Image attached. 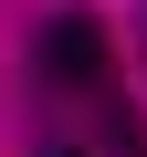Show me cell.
Returning a JSON list of instances; mask_svg holds the SVG:
<instances>
[{
	"instance_id": "2",
	"label": "cell",
	"mask_w": 147,
	"mask_h": 157,
	"mask_svg": "<svg viewBox=\"0 0 147 157\" xmlns=\"http://www.w3.org/2000/svg\"><path fill=\"white\" fill-rule=\"evenodd\" d=\"M53 157H63V147H53Z\"/></svg>"
},
{
	"instance_id": "1",
	"label": "cell",
	"mask_w": 147,
	"mask_h": 157,
	"mask_svg": "<svg viewBox=\"0 0 147 157\" xmlns=\"http://www.w3.org/2000/svg\"><path fill=\"white\" fill-rule=\"evenodd\" d=\"M32 84H42V94H84V84H105V32H95L84 11L42 21V32H32Z\"/></svg>"
}]
</instances>
